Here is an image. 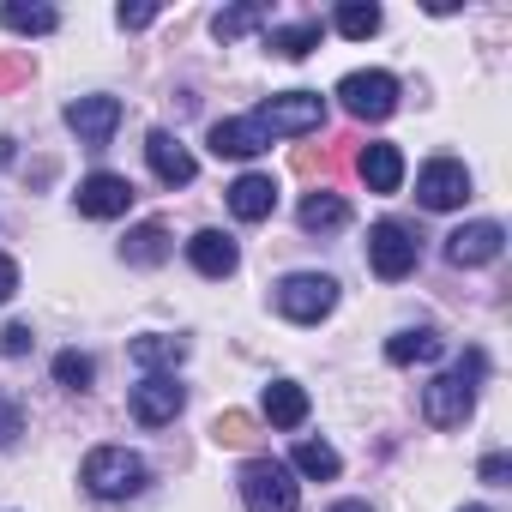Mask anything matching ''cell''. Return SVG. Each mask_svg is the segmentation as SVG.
<instances>
[{
    "instance_id": "cell-2",
    "label": "cell",
    "mask_w": 512,
    "mask_h": 512,
    "mask_svg": "<svg viewBox=\"0 0 512 512\" xmlns=\"http://www.w3.org/2000/svg\"><path fill=\"white\" fill-rule=\"evenodd\" d=\"M266 139H302V133H320L326 127V97L320 91H278L266 97L260 109L247 115Z\"/></svg>"
},
{
    "instance_id": "cell-22",
    "label": "cell",
    "mask_w": 512,
    "mask_h": 512,
    "mask_svg": "<svg viewBox=\"0 0 512 512\" xmlns=\"http://www.w3.org/2000/svg\"><path fill=\"white\" fill-rule=\"evenodd\" d=\"M446 350V338L434 332V326H416V332H398V338H386V362L392 368H410V362H434Z\"/></svg>"
},
{
    "instance_id": "cell-27",
    "label": "cell",
    "mask_w": 512,
    "mask_h": 512,
    "mask_svg": "<svg viewBox=\"0 0 512 512\" xmlns=\"http://www.w3.org/2000/svg\"><path fill=\"white\" fill-rule=\"evenodd\" d=\"M380 19H386V13L374 7V0H344L332 25H338V31H344L350 43H362V37H374V31H380Z\"/></svg>"
},
{
    "instance_id": "cell-31",
    "label": "cell",
    "mask_w": 512,
    "mask_h": 512,
    "mask_svg": "<svg viewBox=\"0 0 512 512\" xmlns=\"http://www.w3.org/2000/svg\"><path fill=\"white\" fill-rule=\"evenodd\" d=\"M476 476H482V482H494V488H506V476H512V458H506V452H488V458L476 464Z\"/></svg>"
},
{
    "instance_id": "cell-14",
    "label": "cell",
    "mask_w": 512,
    "mask_h": 512,
    "mask_svg": "<svg viewBox=\"0 0 512 512\" xmlns=\"http://www.w3.org/2000/svg\"><path fill=\"white\" fill-rule=\"evenodd\" d=\"M145 157H151V175H157L163 187H187V181L199 175L193 151H187V145H181L175 133H163V127H157V133L145 139Z\"/></svg>"
},
{
    "instance_id": "cell-25",
    "label": "cell",
    "mask_w": 512,
    "mask_h": 512,
    "mask_svg": "<svg viewBox=\"0 0 512 512\" xmlns=\"http://www.w3.org/2000/svg\"><path fill=\"white\" fill-rule=\"evenodd\" d=\"M139 368H175V362H187V338H169V332H145V338H133V350H127Z\"/></svg>"
},
{
    "instance_id": "cell-10",
    "label": "cell",
    "mask_w": 512,
    "mask_h": 512,
    "mask_svg": "<svg viewBox=\"0 0 512 512\" xmlns=\"http://www.w3.org/2000/svg\"><path fill=\"white\" fill-rule=\"evenodd\" d=\"M181 404H187V386H181L175 374H145V380L133 386V422H145V428L175 422Z\"/></svg>"
},
{
    "instance_id": "cell-24",
    "label": "cell",
    "mask_w": 512,
    "mask_h": 512,
    "mask_svg": "<svg viewBox=\"0 0 512 512\" xmlns=\"http://www.w3.org/2000/svg\"><path fill=\"white\" fill-rule=\"evenodd\" d=\"M296 217H302V229H308V235H326V229H344V223H350V205H344L338 193H326V187H320V193H308V199H302V211H296Z\"/></svg>"
},
{
    "instance_id": "cell-32",
    "label": "cell",
    "mask_w": 512,
    "mask_h": 512,
    "mask_svg": "<svg viewBox=\"0 0 512 512\" xmlns=\"http://www.w3.org/2000/svg\"><path fill=\"white\" fill-rule=\"evenodd\" d=\"M37 338H31V326H7V332H0V350H7V356H25Z\"/></svg>"
},
{
    "instance_id": "cell-16",
    "label": "cell",
    "mask_w": 512,
    "mask_h": 512,
    "mask_svg": "<svg viewBox=\"0 0 512 512\" xmlns=\"http://www.w3.org/2000/svg\"><path fill=\"white\" fill-rule=\"evenodd\" d=\"M356 169H362V181H368V193H398L404 187V151L398 145H368L362 157H356Z\"/></svg>"
},
{
    "instance_id": "cell-1",
    "label": "cell",
    "mask_w": 512,
    "mask_h": 512,
    "mask_svg": "<svg viewBox=\"0 0 512 512\" xmlns=\"http://www.w3.org/2000/svg\"><path fill=\"white\" fill-rule=\"evenodd\" d=\"M488 374V356L482 350H464V362L452 368V374H434L428 386H422V416L434 422V428H458L470 410H476V380Z\"/></svg>"
},
{
    "instance_id": "cell-33",
    "label": "cell",
    "mask_w": 512,
    "mask_h": 512,
    "mask_svg": "<svg viewBox=\"0 0 512 512\" xmlns=\"http://www.w3.org/2000/svg\"><path fill=\"white\" fill-rule=\"evenodd\" d=\"M151 19H157V7H121V13H115V25H121V31H145Z\"/></svg>"
},
{
    "instance_id": "cell-19",
    "label": "cell",
    "mask_w": 512,
    "mask_h": 512,
    "mask_svg": "<svg viewBox=\"0 0 512 512\" xmlns=\"http://www.w3.org/2000/svg\"><path fill=\"white\" fill-rule=\"evenodd\" d=\"M266 25H272V7H266V0H241V7H223V13L211 19L217 43H241V37L266 31Z\"/></svg>"
},
{
    "instance_id": "cell-8",
    "label": "cell",
    "mask_w": 512,
    "mask_h": 512,
    "mask_svg": "<svg viewBox=\"0 0 512 512\" xmlns=\"http://www.w3.org/2000/svg\"><path fill=\"white\" fill-rule=\"evenodd\" d=\"M121 97H103V91H91V97H73L67 103V127L79 133V145L85 151H103L109 139H115V127H121Z\"/></svg>"
},
{
    "instance_id": "cell-18",
    "label": "cell",
    "mask_w": 512,
    "mask_h": 512,
    "mask_svg": "<svg viewBox=\"0 0 512 512\" xmlns=\"http://www.w3.org/2000/svg\"><path fill=\"white\" fill-rule=\"evenodd\" d=\"M260 151H272V139L253 127L247 115H241V121H217V127H211V157H260Z\"/></svg>"
},
{
    "instance_id": "cell-34",
    "label": "cell",
    "mask_w": 512,
    "mask_h": 512,
    "mask_svg": "<svg viewBox=\"0 0 512 512\" xmlns=\"http://www.w3.org/2000/svg\"><path fill=\"white\" fill-rule=\"evenodd\" d=\"M13 290H19V266L7 260V253H0V302H7Z\"/></svg>"
},
{
    "instance_id": "cell-20",
    "label": "cell",
    "mask_w": 512,
    "mask_h": 512,
    "mask_svg": "<svg viewBox=\"0 0 512 512\" xmlns=\"http://www.w3.org/2000/svg\"><path fill=\"white\" fill-rule=\"evenodd\" d=\"M121 260H127V266H145V272H151V266H163V260H169V229H163L157 217H151V223H139V229H127Z\"/></svg>"
},
{
    "instance_id": "cell-5",
    "label": "cell",
    "mask_w": 512,
    "mask_h": 512,
    "mask_svg": "<svg viewBox=\"0 0 512 512\" xmlns=\"http://www.w3.org/2000/svg\"><path fill=\"white\" fill-rule=\"evenodd\" d=\"M332 308H338V278H326V272H290L278 284V314L296 326H320Z\"/></svg>"
},
{
    "instance_id": "cell-15",
    "label": "cell",
    "mask_w": 512,
    "mask_h": 512,
    "mask_svg": "<svg viewBox=\"0 0 512 512\" xmlns=\"http://www.w3.org/2000/svg\"><path fill=\"white\" fill-rule=\"evenodd\" d=\"M229 211L241 223H266L278 211V181L272 175H241V181H229Z\"/></svg>"
},
{
    "instance_id": "cell-36",
    "label": "cell",
    "mask_w": 512,
    "mask_h": 512,
    "mask_svg": "<svg viewBox=\"0 0 512 512\" xmlns=\"http://www.w3.org/2000/svg\"><path fill=\"white\" fill-rule=\"evenodd\" d=\"M332 512H374V506H368V500H338Z\"/></svg>"
},
{
    "instance_id": "cell-30",
    "label": "cell",
    "mask_w": 512,
    "mask_h": 512,
    "mask_svg": "<svg viewBox=\"0 0 512 512\" xmlns=\"http://www.w3.org/2000/svg\"><path fill=\"white\" fill-rule=\"evenodd\" d=\"M211 434H217V440H229V446H241V440H253V422L229 410V416H217V428H211Z\"/></svg>"
},
{
    "instance_id": "cell-9",
    "label": "cell",
    "mask_w": 512,
    "mask_h": 512,
    "mask_svg": "<svg viewBox=\"0 0 512 512\" xmlns=\"http://www.w3.org/2000/svg\"><path fill=\"white\" fill-rule=\"evenodd\" d=\"M416 199H422L428 211H458V205L470 199V169L452 163V157L422 163V175H416Z\"/></svg>"
},
{
    "instance_id": "cell-37",
    "label": "cell",
    "mask_w": 512,
    "mask_h": 512,
    "mask_svg": "<svg viewBox=\"0 0 512 512\" xmlns=\"http://www.w3.org/2000/svg\"><path fill=\"white\" fill-rule=\"evenodd\" d=\"M464 512H488V506H464Z\"/></svg>"
},
{
    "instance_id": "cell-13",
    "label": "cell",
    "mask_w": 512,
    "mask_h": 512,
    "mask_svg": "<svg viewBox=\"0 0 512 512\" xmlns=\"http://www.w3.org/2000/svg\"><path fill=\"white\" fill-rule=\"evenodd\" d=\"M187 260H193L199 278H235L241 247H235V235H223V229H199V235L187 241Z\"/></svg>"
},
{
    "instance_id": "cell-29",
    "label": "cell",
    "mask_w": 512,
    "mask_h": 512,
    "mask_svg": "<svg viewBox=\"0 0 512 512\" xmlns=\"http://www.w3.org/2000/svg\"><path fill=\"white\" fill-rule=\"evenodd\" d=\"M19 434H25V410L13 398H0V446H19Z\"/></svg>"
},
{
    "instance_id": "cell-3",
    "label": "cell",
    "mask_w": 512,
    "mask_h": 512,
    "mask_svg": "<svg viewBox=\"0 0 512 512\" xmlns=\"http://www.w3.org/2000/svg\"><path fill=\"white\" fill-rule=\"evenodd\" d=\"M241 506L247 512H296L302 506L296 470L278 464V458H247L241 464Z\"/></svg>"
},
{
    "instance_id": "cell-28",
    "label": "cell",
    "mask_w": 512,
    "mask_h": 512,
    "mask_svg": "<svg viewBox=\"0 0 512 512\" xmlns=\"http://www.w3.org/2000/svg\"><path fill=\"white\" fill-rule=\"evenodd\" d=\"M91 374H97V362H91V356H79V350H61V356H55V380H61L67 392H85V386H91Z\"/></svg>"
},
{
    "instance_id": "cell-12",
    "label": "cell",
    "mask_w": 512,
    "mask_h": 512,
    "mask_svg": "<svg viewBox=\"0 0 512 512\" xmlns=\"http://www.w3.org/2000/svg\"><path fill=\"white\" fill-rule=\"evenodd\" d=\"M73 199H79V211H85V217H97V223H103V217H127V205H133V181H127V175L97 169V175H85V181H79V193H73Z\"/></svg>"
},
{
    "instance_id": "cell-4",
    "label": "cell",
    "mask_w": 512,
    "mask_h": 512,
    "mask_svg": "<svg viewBox=\"0 0 512 512\" xmlns=\"http://www.w3.org/2000/svg\"><path fill=\"white\" fill-rule=\"evenodd\" d=\"M145 458L139 452H127V446H97L85 464H79V482L97 494V500H127V494H139L145 488Z\"/></svg>"
},
{
    "instance_id": "cell-11",
    "label": "cell",
    "mask_w": 512,
    "mask_h": 512,
    "mask_svg": "<svg viewBox=\"0 0 512 512\" xmlns=\"http://www.w3.org/2000/svg\"><path fill=\"white\" fill-rule=\"evenodd\" d=\"M500 253H506V229L488 223V217H482V223H464V229L446 235V260L464 266V272H470V266H494Z\"/></svg>"
},
{
    "instance_id": "cell-17",
    "label": "cell",
    "mask_w": 512,
    "mask_h": 512,
    "mask_svg": "<svg viewBox=\"0 0 512 512\" xmlns=\"http://www.w3.org/2000/svg\"><path fill=\"white\" fill-rule=\"evenodd\" d=\"M260 416H266L272 428H302V422H308V392H302L296 380H272L266 398H260Z\"/></svg>"
},
{
    "instance_id": "cell-35",
    "label": "cell",
    "mask_w": 512,
    "mask_h": 512,
    "mask_svg": "<svg viewBox=\"0 0 512 512\" xmlns=\"http://www.w3.org/2000/svg\"><path fill=\"white\" fill-rule=\"evenodd\" d=\"M13 145H19V139H7V133H0V169L13 163Z\"/></svg>"
},
{
    "instance_id": "cell-26",
    "label": "cell",
    "mask_w": 512,
    "mask_h": 512,
    "mask_svg": "<svg viewBox=\"0 0 512 512\" xmlns=\"http://www.w3.org/2000/svg\"><path fill=\"white\" fill-rule=\"evenodd\" d=\"M290 470H296V476H314V482H332V476L344 470V458H338L326 440H296V452H290Z\"/></svg>"
},
{
    "instance_id": "cell-23",
    "label": "cell",
    "mask_w": 512,
    "mask_h": 512,
    "mask_svg": "<svg viewBox=\"0 0 512 512\" xmlns=\"http://www.w3.org/2000/svg\"><path fill=\"white\" fill-rule=\"evenodd\" d=\"M0 25L7 31H19V37H49V31H61V13L55 7H25V0H7V7H0Z\"/></svg>"
},
{
    "instance_id": "cell-6",
    "label": "cell",
    "mask_w": 512,
    "mask_h": 512,
    "mask_svg": "<svg viewBox=\"0 0 512 512\" xmlns=\"http://www.w3.org/2000/svg\"><path fill=\"white\" fill-rule=\"evenodd\" d=\"M416 260H422V241H416L410 223H392V217H386V223L368 229V266H374V278L398 284V278L416 272Z\"/></svg>"
},
{
    "instance_id": "cell-21",
    "label": "cell",
    "mask_w": 512,
    "mask_h": 512,
    "mask_svg": "<svg viewBox=\"0 0 512 512\" xmlns=\"http://www.w3.org/2000/svg\"><path fill=\"white\" fill-rule=\"evenodd\" d=\"M320 19H302V25H266V49L272 55H284V61H308L314 49H320Z\"/></svg>"
},
{
    "instance_id": "cell-7",
    "label": "cell",
    "mask_w": 512,
    "mask_h": 512,
    "mask_svg": "<svg viewBox=\"0 0 512 512\" xmlns=\"http://www.w3.org/2000/svg\"><path fill=\"white\" fill-rule=\"evenodd\" d=\"M338 103H344L356 121H386V115L398 109V79L380 73V67H368V73H344V79H338Z\"/></svg>"
}]
</instances>
